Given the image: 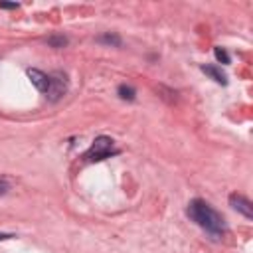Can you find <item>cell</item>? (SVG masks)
I'll return each instance as SVG.
<instances>
[{"mask_svg": "<svg viewBox=\"0 0 253 253\" xmlns=\"http://www.w3.org/2000/svg\"><path fill=\"white\" fill-rule=\"evenodd\" d=\"M188 217L192 221H196L202 229H206L210 235L217 237L223 229H225V221L223 217L204 200H192L188 204Z\"/></svg>", "mask_w": 253, "mask_h": 253, "instance_id": "6da1fadb", "label": "cell"}, {"mask_svg": "<svg viewBox=\"0 0 253 253\" xmlns=\"http://www.w3.org/2000/svg\"><path fill=\"white\" fill-rule=\"evenodd\" d=\"M119 150L115 148L113 138H109V136H97L93 140L91 148L85 152V158L87 160H105V158H109V156H113Z\"/></svg>", "mask_w": 253, "mask_h": 253, "instance_id": "7a4b0ae2", "label": "cell"}, {"mask_svg": "<svg viewBox=\"0 0 253 253\" xmlns=\"http://www.w3.org/2000/svg\"><path fill=\"white\" fill-rule=\"evenodd\" d=\"M67 93V75L63 71H53L49 75V85H47V91H45V97L55 103L59 101L63 95Z\"/></svg>", "mask_w": 253, "mask_h": 253, "instance_id": "3957f363", "label": "cell"}, {"mask_svg": "<svg viewBox=\"0 0 253 253\" xmlns=\"http://www.w3.org/2000/svg\"><path fill=\"white\" fill-rule=\"evenodd\" d=\"M229 206L233 208V210H237L239 213H243L245 217H253V206H251V202L245 198V196H241V194H231L229 196Z\"/></svg>", "mask_w": 253, "mask_h": 253, "instance_id": "277c9868", "label": "cell"}, {"mask_svg": "<svg viewBox=\"0 0 253 253\" xmlns=\"http://www.w3.org/2000/svg\"><path fill=\"white\" fill-rule=\"evenodd\" d=\"M26 73H28L30 81L34 83V87H36L38 91H42V93H45V91H47V85H49V75H45L43 71L34 69V67L26 69Z\"/></svg>", "mask_w": 253, "mask_h": 253, "instance_id": "5b68a950", "label": "cell"}, {"mask_svg": "<svg viewBox=\"0 0 253 253\" xmlns=\"http://www.w3.org/2000/svg\"><path fill=\"white\" fill-rule=\"evenodd\" d=\"M202 71H204L210 79H213L215 83L227 85V75L221 71V67H215V65H202Z\"/></svg>", "mask_w": 253, "mask_h": 253, "instance_id": "8992f818", "label": "cell"}, {"mask_svg": "<svg viewBox=\"0 0 253 253\" xmlns=\"http://www.w3.org/2000/svg\"><path fill=\"white\" fill-rule=\"evenodd\" d=\"M117 95H119L123 101H134V97H136V91H134V87H132V85H126V83H123V85H119V89H117Z\"/></svg>", "mask_w": 253, "mask_h": 253, "instance_id": "52a82bcc", "label": "cell"}, {"mask_svg": "<svg viewBox=\"0 0 253 253\" xmlns=\"http://www.w3.org/2000/svg\"><path fill=\"white\" fill-rule=\"evenodd\" d=\"M97 42H99V43H109V45H115V47L121 45V38H119L117 34H113V32H107V34L99 36Z\"/></svg>", "mask_w": 253, "mask_h": 253, "instance_id": "ba28073f", "label": "cell"}, {"mask_svg": "<svg viewBox=\"0 0 253 253\" xmlns=\"http://www.w3.org/2000/svg\"><path fill=\"white\" fill-rule=\"evenodd\" d=\"M45 42H47L51 47H63V45H67V38H65L63 34H55V36H49Z\"/></svg>", "mask_w": 253, "mask_h": 253, "instance_id": "9c48e42d", "label": "cell"}, {"mask_svg": "<svg viewBox=\"0 0 253 253\" xmlns=\"http://www.w3.org/2000/svg\"><path fill=\"white\" fill-rule=\"evenodd\" d=\"M213 55H215V59L219 63H229V55H227V51L223 47H213Z\"/></svg>", "mask_w": 253, "mask_h": 253, "instance_id": "30bf717a", "label": "cell"}, {"mask_svg": "<svg viewBox=\"0 0 253 253\" xmlns=\"http://www.w3.org/2000/svg\"><path fill=\"white\" fill-rule=\"evenodd\" d=\"M0 8H4V10H16L18 4L16 2H0Z\"/></svg>", "mask_w": 253, "mask_h": 253, "instance_id": "8fae6325", "label": "cell"}, {"mask_svg": "<svg viewBox=\"0 0 253 253\" xmlns=\"http://www.w3.org/2000/svg\"><path fill=\"white\" fill-rule=\"evenodd\" d=\"M8 190H10V184L6 180H0V196H4Z\"/></svg>", "mask_w": 253, "mask_h": 253, "instance_id": "7c38bea8", "label": "cell"}, {"mask_svg": "<svg viewBox=\"0 0 253 253\" xmlns=\"http://www.w3.org/2000/svg\"><path fill=\"white\" fill-rule=\"evenodd\" d=\"M14 235L12 233H0V239H12Z\"/></svg>", "mask_w": 253, "mask_h": 253, "instance_id": "4fadbf2b", "label": "cell"}]
</instances>
